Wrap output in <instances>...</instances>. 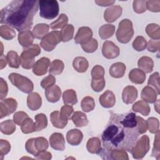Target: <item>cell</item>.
Here are the masks:
<instances>
[{"mask_svg":"<svg viewBox=\"0 0 160 160\" xmlns=\"http://www.w3.org/2000/svg\"><path fill=\"white\" fill-rule=\"evenodd\" d=\"M139 136L135 113H112L101 136L102 148L130 152Z\"/></svg>","mask_w":160,"mask_h":160,"instance_id":"6da1fadb","label":"cell"},{"mask_svg":"<svg viewBox=\"0 0 160 160\" xmlns=\"http://www.w3.org/2000/svg\"><path fill=\"white\" fill-rule=\"evenodd\" d=\"M36 0H14L0 12V22L19 32L31 29L33 18L38 10Z\"/></svg>","mask_w":160,"mask_h":160,"instance_id":"7a4b0ae2","label":"cell"},{"mask_svg":"<svg viewBox=\"0 0 160 160\" xmlns=\"http://www.w3.org/2000/svg\"><path fill=\"white\" fill-rule=\"evenodd\" d=\"M41 53V49L38 44H34L24 48L20 56L21 65L22 68L29 69L33 67L35 62L34 58Z\"/></svg>","mask_w":160,"mask_h":160,"instance_id":"3957f363","label":"cell"},{"mask_svg":"<svg viewBox=\"0 0 160 160\" xmlns=\"http://www.w3.org/2000/svg\"><path fill=\"white\" fill-rule=\"evenodd\" d=\"M39 15L46 19L55 18L59 13V7L56 0H41L39 1Z\"/></svg>","mask_w":160,"mask_h":160,"instance_id":"277c9868","label":"cell"},{"mask_svg":"<svg viewBox=\"0 0 160 160\" xmlns=\"http://www.w3.org/2000/svg\"><path fill=\"white\" fill-rule=\"evenodd\" d=\"M134 35L132 22L128 19H124L119 22L116 36L118 41L122 44L130 41Z\"/></svg>","mask_w":160,"mask_h":160,"instance_id":"5b68a950","label":"cell"},{"mask_svg":"<svg viewBox=\"0 0 160 160\" xmlns=\"http://www.w3.org/2000/svg\"><path fill=\"white\" fill-rule=\"evenodd\" d=\"M8 78L12 85L24 93H31L34 89L33 82L21 74L12 72L9 75Z\"/></svg>","mask_w":160,"mask_h":160,"instance_id":"8992f818","label":"cell"},{"mask_svg":"<svg viewBox=\"0 0 160 160\" xmlns=\"http://www.w3.org/2000/svg\"><path fill=\"white\" fill-rule=\"evenodd\" d=\"M149 149V138L147 135H143L139 139L136 140L130 152L134 159H139L144 157Z\"/></svg>","mask_w":160,"mask_h":160,"instance_id":"52a82bcc","label":"cell"},{"mask_svg":"<svg viewBox=\"0 0 160 160\" xmlns=\"http://www.w3.org/2000/svg\"><path fill=\"white\" fill-rule=\"evenodd\" d=\"M48 146V142L44 137L29 139L25 144V148L27 152L32 154L34 157L39 152L46 151Z\"/></svg>","mask_w":160,"mask_h":160,"instance_id":"ba28073f","label":"cell"},{"mask_svg":"<svg viewBox=\"0 0 160 160\" xmlns=\"http://www.w3.org/2000/svg\"><path fill=\"white\" fill-rule=\"evenodd\" d=\"M62 41L61 32L58 31H52L49 32L41 41L40 46L46 51H51Z\"/></svg>","mask_w":160,"mask_h":160,"instance_id":"9c48e42d","label":"cell"},{"mask_svg":"<svg viewBox=\"0 0 160 160\" xmlns=\"http://www.w3.org/2000/svg\"><path fill=\"white\" fill-rule=\"evenodd\" d=\"M103 159H114V160H128L129 157L128 153L124 150L121 149H111L108 150L101 147L99 153Z\"/></svg>","mask_w":160,"mask_h":160,"instance_id":"30bf717a","label":"cell"},{"mask_svg":"<svg viewBox=\"0 0 160 160\" xmlns=\"http://www.w3.org/2000/svg\"><path fill=\"white\" fill-rule=\"evenodd\" d=\"M18 106V102L13 98H6L2 99L0 102V118H3L13 113Z\"/></svg>","mask_w":160,"mask_h":160,"instance_id":"8fae6325","label":"cell"},{"mask_svg":"<svg viewBox=\"0 0 160 160\" xmlns=\"http://www.w3.org/2000/svg\"><path fill=\"white\" fill-rule=\"evenodd\" d=\"M120 49L113 42L106 41L104 42L102 48V53L104 57L107 59H114L119 55Z\"/></svg>","mask_w":160,"mask_h":160,"instance_id":"7c38bea8","label":"cell"},{"mask_svg":"<svg viewBox=\"0 0 160 160\" xmlns=\"http://www.w3.org/2000/svg\"><path fill=\"white\" fill-rule=\"evenodd\" d=\"M92 29L87 26H82L78 29L74 37V42L76 44H84L89 41L92 37Z\"/></svg>","mask_w":160,"mask_h":160,"instance_id":"4fadbf2b","label":"cell"},{"mask_svg":"<svg viewBox=\"0 0 160 160\" xmlns=\"http://www.w3.org/2000/svg\"><path fill=\"white\" fill-rule=\"evenodd\" d=\"M51 62L49 58L42 57L35 62L32 67V72L36 76H42L47 73Z\"/></svg>","mask_w":160,"mask_h":160,"instance_id":"5bb4252c","label":"cell"},{"mask_svg":"<svg viewBox=\"0 0 160 160\" xmlns=\"http://www.w3.org/2000/svg\"><path fill=\"white\" fill-rule=\"evenodd\" d=\"M122 9L119 5H112L107 8L104 12V18L108 22L116 21L122 14Z\"/></svg>","mask_w":160,"mask_h":160,"instance_id":"9a60e30c","label":"cell"},{"mask_svg":"<svg viewBox=\"0 0 160 160\" xmlns=\"http://www.w3.org/2000/svg\"><path fill=\"white\" fill-rule=\"evenodd\" d=\"M51 147L57 151H64L65 149V140L63 135L59 132H54L49 137Z\"/></svg>","mask_w":160,"mask_h":160,"instance_id":"2e32d148","label":"cell"},{"mask_svg":"<svg viewBox=\"0 0 160 160\" xmlns=\"http://www.w3.org/2000/svg\"><path fill=\"white\" fill-rule=\"evenodd\" d=\"M138 97V90L132 86L125 87L122 93V99L126 104L132 103Z\"/></svg>","mask_w":160,"mask_h":160,"instance_id":"e0dca14e","label":"cell"},{"mask_svg":"<svg viewBox=\"0 0 160 160\" xmlns=\"http://www.w3.org/2000/svg\"><path fill=\"white\" fill-rule=\"evenodd\" d=\"M100 104L105 108H111L116 103L115 95L111 91L107 90L99 98Z\"/></svg>","mask_w":160,"mask_h":160,"instance_id":"ac0fdd59","label":"cell"},{"mask_svg":"<svg viewBox=\"0 0 160 160\" xmlns=\"http://www.w3.org/2000/svg\"><path fill=\"white\" fill-rule=\"evenodd\" d=\"M83 139L82 132L78 129H72L68 131L66 134V140L72 146L79 145Z\"/></svg>","mask_w":160,"mask_h":160,"instance_id":"d6986e66","label":"cell"},{"mask_svg":"<svg viewBox=\"0 0 160 160\" xmlns=\"http://www.w3.org/2000/svg\"><path fill=\"white\" fill-rule=\"evenodd\" d=\"M42 105V99L37 92H31L27 98V106L31 111L39 109Z\"/></svg>","mask_w":160,"mask_h":160,"instance_id":"ffe728a7","label":"cell"},{"mask_svg":"<svg viewBox=\"0 0 160 160\" xmlns=\"http://www.w3.org/2000/svg\"><path fill=\"white\" fill-rule=\"evenodd\" d=\"M45 96L47 100L52 103L58 102L61 96V90L57 85H54L45 91Z\"/></svg>","mask_w":160,"mask_h":160,"instance_id":"44dd1931","label":"cell"},{"mask_svg":"<svg viewBox=\"0 0 160 160\" xmlns=\"http://www.w3.org/2000/svg\"><path fill=\"white\" fill-rule=\"evenodd\" d=\"M18 42L24 48H27L32 44L34 41V35L32 32L29 30L22 31L18 34Z\"/></svg>","mask_w":160,"mask_h":160,"instance_id":"7402d4cb","label":"cell"},{"mask_svg":"<svg viewBox=\"0 0 160 160\" xmlns=\"http://www.w3.org/2000/svg\"><path fill=\"white\" fill-rule=\"evenodd\" d=\"M126 69V65L121 62L113 63L109 68V74L114 78H121L124 76Z\"/></svg>","mask_w":160,"mask_h":160,"instance_id":"603a6c76","label":"cell"},{"mask_svg":"<svg viewBox=\"0 0 160 160\" xmlns=\"http://www.w3.org/2000/svg\"><path fill=\"white\" fill-rule=\"evenodd\" d=\"M157 96L158 94L155 90L149 86H145L141 94V98L142 101L149 103H154L157 100Z\"/></svg>","mask_w":160,"mask_h":160,"instance_id":"cb8c5ba5","label":"cell"},{"mask_svg":"<svg viewBox=\"0 0 160 160\" xmlns=\"http://www.w3.org/2000/svg\"><path fill=\"white\" fill-rule=\"evenodd\" d=\"M129 79L132 83L141 84L146 79V74L140 69L134 68L130 71L129 73Z\"/></svg>","mask_w":160,"mask_h":160,"instance_id":"d4e9b609","label":"cell"},{"mask_svg":"<svg viewBox=\"0 0 160 160\" xmlns=\"http://www.w3.org/2000/svg\"><path fill=\"white\" fill-rule=\"evenodd\" d=\"M139 69L144 71L145 73L152 72L154 67V62L152 58L148 56H142L138 61Z\"/></svg>","mask_w":160,"mask_h":160,"instance_id":"484cf974","label":"cell"},{"mask_svg":"<svg viewBox=\"0 0 160 160\" xmlns=\"http://www.w3.org/2000/svg\"><path fill=\"white\" fill-rule=\"evenodd\" d=\"M72 66L77 72L82 73L87 71L89 67V62L84 57L78 56L74 59Z\"/></svg>","mask_w":160,"mask_h":160,"instance_id":"4316f807","label":"cell"},{"mask_svg":"<svg viewBox=\"0 0 160 160\" xmlns=\"http://www.w3.org/2000/svg\"><path fill=\"white\" fill-rule=\"evenodd\" d=\"M86 148L91 154H98L101 149V142L99 138L93 137L88 139L86 144Z\"/></svg>","mask_w":160,"mask_h":160,"instance_id":"83f0119b","label":"cell"},{"mask_svg":"<svg viewBox=\"0 0 160 160\" xmlns=\"http://www.w3.org/2000/svg\"><path fill=\"white\" fill-rule=\"evenodd\" d=\"M71 119L77 127L86 126L88 124V120L86 115L81 111L74 112L71 116Z\"/></svg>","mask_w":160,"mask_h":160,"instance_id":"f1b7e54d","label":"cell"},{"mask_svg":"<svg viewBox=\"0 0 160 160\" xmlns=\"http://www.w3.org/2000/svg\"><path fill=\"white\" fill-rule=\"evenodd\" d=\"M49 26L45 23H40L36 24L33 29L32 34L34 37L37 39H42L46 36L49 32Z\"/></svg>","mask_w":160,"mask_h":160,"instance_id":"f546056e","label":"cell"},{"mask_svg":"<svg viewBox=\"0 0 160 160\" xmlns=\"http://www.w3.org/2000/svg\"><path fill=\"white\" fill-rule=\"evenodd\" d=\"M50 120L54 127L58 129L64 128L68 124V121H65L60 117V113L58 111H54L50 114Z\"/></svg>","mask_w":160,"mask_h":160,"instance_id":"4dcf8cb0","label":"cell"},{"mask_svg":"<svg viewBox=\"0 0 160 160\" xmlns=\"http://www.w3.org/2000/svg\"><path fill=\"white\" fill-rule=\"evenodd\" d=\"M132 109L134 112H139L143 116L149 115L151 108L149 105L144 101H138L136 102L132 106Z\"/></svg>","mask_w":160,"mask_h":160,"instance_id":"1f68e13d","label":"cell"},{"mask_svg":"<svg viewBox=\"0 0 160 160\" xmlns=\"http://www.w3.org/2000/svg\"><path fill=\"white\" fill-rule=\"evenodd\" d=\"M16 123L14 120L8 119L0 124L1 132L6 135H10L16 131Z\"/></svg>","mask_w":160,"mask_h":160,"instance_id":"d6a6232c","label":"cell"},{"mask_svg":"<svg viewBox=\"0 0 160 160\" xmlns=\"http://www.w3.org/2000/svg\"><path fill=\"white\" fill-rule=\"evenodd\" d=\"M62 100L64 104L74 105L78 102L76 92L73 89H68L62 93Z\"/></svg>","mask_w":160,"mask_h":160,"instance_id":"836d02e7","label":"cell"},{"mask_svg":"<svg viewBox=\"0 0 160 160\" xmlns=\"http://www.w3.org/2000/svg\"><path fill=\"white\" fill-rule=\"evenodd\" d=\"M115 32V26L112 24H106L100 27L99 29V35L102 39H108L111 37Z\"/></svg>","mask_w":160,"mask_h":160,"instance_id":"e575fe53","label":"cell"},{"mask_svg":"<svg viewBox=\"0 0 160 160\" xmlns=\"http://www.w3.org/2000/svg\"><path fill=\"white\" fill-rule=\"evenodd\" d=\"M35 131H40L45 129L48 126V119L43 113H39L34 116Z\"/></svg>","mask_w":160,"mask_h":160,"instance_id":"d590c367","label":"cell"},{"mask_svg":"<svg viewBox=\"0 0 160 160\" xmlns=\"http://www.w3.org/2000/svg\"><path fill=\"white\" fill-rule=\"evenodd\" d=\"M7 61L9 64V66L12 68H19L21 64L20 57L18 53L14 51H10L8 52L6 55Z\"/></svg>","mask_w":160,"mask_h":160,"instance_id":"8d00e7d4","label":"cell"},{"mask_svg":"<svg viewBox=\"0 0 160 160\" xmlns=\"http://www.w3.org/2000/svg\"><path fill=\"white\" fill-rule=\"evenodd\" d=\"M146 32L149 38L153 39H160V28L157 24H149L146 28Z\"/></svg>","mask_w":160,"mask_h":160,"instance_id":"74e56055","label":"cell"},{"mask_svg":"<svg viewBox=\"0 0 160 160\" xmlns=\"http://www.w3.org/2000/svg\"><path fill=\"white\" fill-rule=\"evenodd\" d=\"M64 68V62L60 59H55L51 63L49 72L52 75H59L62 73Z\"/></svg>","mask_w":160,"mask_h":160,"instance_id":"f35d334b","label":"cell"},{"mask_svg":"<svg viewBox=\"0 0 160 160\" xmlns=\"http://www.w3.org/2000/svg\"><path fill=\"white\" fill-rule=\"evenodd\" d=\"M0 35L6 40H11L16 36V32L8 25H1L0 27Z\"/></svg>","mask_w":160,"mask_h":160,"instance_id":"ab89813d","label":"cell"},{"mask_svg":"<svg viewBox=\"0 0 160 160\" xmlns=\"http://www.w3.org/2000/svg\"><path fill=\"white\" fill-rule=\"evenodd\" d=\"M74 32V28L72 24H67L61 31L62 41L68 42L71 40L73 38Z\"/></svg>","mask_w":160,"mask_h":160,"instance_id":"60d3db41","label":"cell"},{"mask_svg":"<svg viewBox=\"0 0 160 160\" xmlns=\"http://www.w3.org/2000/svg\"><path fill=\"white\" fill-rule=\"evenodd\" d=\"M68 22V18L65 14H61L59 18L54 21L51 23L50 27L52 29L56 30L60 28H63L67 25Z\"/></svg>","mask_w":160,"mask_h":160,"instance_id":"b9f144b4","label":"cell"},{"mask_svg":"<svg viewBox=\"0 0 160 160\" xmlns=\"http://www.w3.org/2000/svg\"><path fill=\"white\" fill-rule=\"evenodd\" d=\"M81 106L83 111L89 112L92 111L95 107L94 99L91 96H86L82 99Z\"/></svg>","mask_w":160,"mask_h":160,"instance_id":"7bdbcfd3","label":"cell"},{"mask_svg":"<svg viewBox=\"0 0 160 160\" xmlns=\"http://www.w3.org/2000/svg\"><path fill=\"white\" fill-rule=\"evenodd\" d=\"M132 45L136 51H142L147 47V41L143 36H138L133 41Z\"/></svg>","mask_w":160,"mask_h":160,"instance_id":"ee69618b","label":"cell"},{"mask_svg":"<svg viewBox=\"0 0 160 160\" xmlns=\"http://www.w3.org/2000/svg\"><path fill=\"white\" fill-rule=\"evenodd\" d=\"M148 84V85L152 86L155 89L154 90L158 95L159 94V74L158 72H155L149 76Z\"/></svg>","mask_w":160,"mask_h":160,"instance_id":"f6af8a7d","label":"cell"},{"mask_svg":"<svg viewBox=\"0 0 160 160\" xmlns=\"http://www.w3.org/2000/svg\"><path fill=\"white\" fill-rule=\"evenodd\" d=\"M146 122L148 128L151 133L156 134L159 132V122L157 118L150 117L147 119Z\"/></svg>","mask_w":160,"mask_h":160,"instance_id":"bcb514c9","label":"cell"},{"mask_svg":"<svg viewBox=\"0 0 160 160\" xmlns=\"http://www.w3.org/2000/svg\"><path fill=\"white\" fill-rule=\"evenodd\" d=\"M60 117L62 119L68 121L71 119V116L74 113V109L72 106L68 104H64L60 111Z\"/></svg>","mask_w":160,"mask_h":160,"instance_id":"7dc6e473","label":"cell"},{"mask_svg":"<svg viewBox=\"0 0 160 160\" xmlns=\"http://www.w3.org/2000/svg\"><path fill=\"white\" fill-rule=\"evenodd\" d=\"M21 131L24 134H29L35 131L34 122L33 121L28 118L26 119L21 126Z\"/></svg>","mask_w":160,"mask_h":160,"instance_id":"c3c4849f","label":"cell"},{"mask_svg":"<svg viewBox=\"0 0 160 160\" xmlns=\"http://www.w3.org/2000/svg\"><path fill=\"white\" fill-rule=\"evenodd\" d=\"M98 41L94 38H92L87 43L81 45V48L84 50V51L88 53L94 52V51H96V49H98Z\"/></svg>","mask_w":160,"mask_h":160,"instance_id":"681fc988","label":"cell"},{"mask_svg":"<svg viewBox=\"0 0 160 160\" xmlns=\"http://www.w3.org/2000/svg\"><path fill=\"white\" fill-rule=\"evenodd\" d=\"M106 81L104 78L99 79H92L91 81V88L95 92L101 91L105 87Z\"/></svg>","mask_w":160,"mask_h":160,"instance_id":"f907efd6","label":"cell"},{"mask_svg":"<svg viewBox=\"0 0 160 160\" xmlns=\"http://www.w3.org/2000/svg\"><path fill=\"white\" fill-rule=\"evenodd\" d=\"M146 1L144 0H135L132 3V8L135 12L141 14L146 11Z\"/></svg>","mask_w":160,"mask_h":160,"instance_id":"816d5d0a","label":"cell"},{"mask_svg":"<svg viewBox=\"0 0 160 160\" xmlns=\"http://www.w3.org/2000/svg\"><path fill=\"white\" fill-rule=\"evenodd\" d=\"M105 71L102 66L100 65L94 66L91 70V77L92 79H99L102 78L104 76Z\"/></svg>","mask_w":160,"mask_h":160,"instance_id":"f5cc1de1","label":"cell"},{"mask_svg":"<svg viewBox=\"0 0 160 160\" xmlns=\"http://www.w3.org/2000/svg\"><path fill=\"white\" fill-rule=\"evenodd\" d=\"M160 155V145H159V132L156 133L154 137V141L153 144V148L151 153V156L155 157L157 159H159Z\"/></svg>","mask_w":160,"mask_h":160,"instance_id":"db71d44e","label":"cell"},{"mask_svg":"<svg viewBox=\"0 0 160 160\" xmlns=\"http://www.w3.org/2000/svg\"><path fill=\"white\" fill-rule=\"evenodd\" d=\"M11 150V144L7 140H0V156L1 159L2 160L5 155H6Z\"/></svg>","mask_w":160,"mask_h":160,"instance_id":"11a10c76","label":"cell"},{"mask_svg":"<svg viewBox=\"0 0 160 160\" xmlns=\"http://www.w3.org/2000/svg\"><path fill=\"white\" fill-rule=\"evenodd\" d=\"M56 83V79L52 74H49L44 78L41 82V86L45 90L54 86Z\"/></svg>","mask_w":160,"mask_h":160,"instance_id":"9f6ffc18","label":"cell"},{"mask_svg":"<svg viewBox=\"0 0 160 160\" xmlns=\"http://www.w3.org/2000/svg\"><path fill=\"white\" fill-rule=\"evenodd\" d=\"M29 118L27 113L24 111H18L13 115V120L15 123L19 126H21L23 122Z\"/></svg>","mask_w":160,"mask_h":160,"instance_id":"6f0895ef","label":"cell"},{"mask_svg":"<svg viewBox=\"0 0 160 160\" xmlns=\"http://www.w3.org/2000/svg\"><path fill=\"white\" fill-rule=\"evenodd\" d=\"M146 8L152 12H158L160 11V1H146Z\"/></svg>","mask_w":160,"mask_h":160,"instance_id":"680465c9","label":"cell"},{"mask_svg":"<svg viewBox=\"0 0 160 160\" xmlns=\"http://www.w3.org/2000/svg\"><path fill=\"white\" fill-rule=\"evenodd\" d=\"M137 128L139 134H144L147 131L148 125L147 122L140 116H136Z\"/></svg>","mask_w":160,"mask_h":160,"instance_id":"91938a15","label":"cell"},{"mask_svg":"<svg viewBox=\"0 0 160 160\" xmlns=\"http://www.w3.org/2000/svg\"><path fill=\"white\" fill-rule=\"evenodd\" d=\"M147 49L149 52H156L160 49L159 39H151L147 43Z\"/></svg>","mask_w":160,"mask_h":160,"instance_id":"94428289","label":"cell"},{"mask_svg":"<svg viewBox=\"0 0 160 160\" xmlns=\"http://www.w3.org/2000/svg\"><path fill=\"white\" fill-rule=\"evenodd\" d=\"M8 86L6 81L2 78H0V99H3L8 94Z\"/></svg>","mask_w":160,"mask_h":160,"instance_id":"6125c7cd","label":"cell"},{"mask_svg":"<svg viewBox=\"0 0 160 160\" xmlns=\"http://www.w3.org/2000/svg\"><path fill=\"white\" fill-rule=\"evenodd\" d=\"M35 158L37 159H42V160H49L52 158V154L51 152L44 151L42 152H39L38 154H37Z\"/></svg>","mask_w":160,"mask_h":160,"instance_id":"be15d7a7","label":"cell"},{"mask_svg":"<svg viewBox=\"0 0 160 160\" xmlns=\"http://www.w3.org/2000/svg\"><path fill=\"white\" fill-rule=\"evenodd\" d=\"M95 2L100 6H108L112 5L115 1H95Z\"/></svg>","mask_w":160,"mask_h":160,"instance_id":"e7e4bbea","label":"cell"},{"mask_svg":"<svg viewBox=\"0 0 160 160\" xmlns=\"http://www.w3.org/2000/svg\"><path fill=\"white\" fill-rule=\"evenodd\" d=\"M8 61H7V58L6 57H5V56H4L3 54L1 55L0 57V69H2L3 68H4L6 66Z\"/></svg>","mask_w":160,"mask_h":160,"instance_id":"03108f58","label":"cell"},{"mask_svg":"<svg viewBox=\"0 0 160 160\" xmlns=\"http://www.w3.org/2000/svg\"><path fill=\"white\" fill-rule=\"evenodd\" d=\"M154 109L158 113H159V100H156L154 104Z\"/></svg>","mask_w":160,"mask_h":160,"instance_id":"003e7915","label":"cell"}]
</instances>
